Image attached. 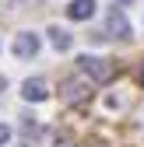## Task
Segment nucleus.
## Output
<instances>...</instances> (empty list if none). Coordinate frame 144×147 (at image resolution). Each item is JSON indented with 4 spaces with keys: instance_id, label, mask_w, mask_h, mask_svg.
Wrapping results in <instances>:
<instances>
[{
    "instance_id": "obj_5",
    "label": "nucleus",
    "mask_w": 144,
    "mask_h": 147,
    "mask_svg": "<svg viewBox=\"0 0 144 147\" xmlns=\"http://www.w3.org/2000/svg\"><path fill=\"white\" fill-rule=\"evenodd\" d=\"M92 14H95V0H70V7H67L70 21H88Z\"/></svg>"
},
{
    "instance_id": "obj_10",
    "label": "nucleus",
    "mask_w": 144,
    "mask_h": 147,
    "mask_svg": "<svg viewBox=\"0 0 144 147\" xmlns=\"http://www.w3.org/2000/svg\"><path fill=\"white\" fill-rule=\"evenodd\" d=\"M113 4H134V0H113Z\"/></svg>"
},
{
    "instance_id": "obj_1",
    "label": "nucleus",
    "mask_w": 144,
    "mask_h": 147,
    "mask_svg": "<svg viewBox=\"0 0 144 147\" xmlns=\"http://www.w3.org/2000/svg\"><path fill=\"white\" fill-rule=\"evenodd\" d=\"M77 67H81V74H88L95 84H109L113 81V74H116V67L109 63V60H102V56H77Z\"/></svg>"
},
{
    "instance_id": "obj_8",
    "label": "nucleus",
    "mask_w": 144,
    "mask_h": 147,
    "mask_svg": "<svg viewBox=\"0 0 144 147\" xmlns=\"http://www.w3.org/2000/svg\"><path fill=\"white\" fill-rule=\"evenodd\" d=\"M7 140H11V126H4V123H0V147H4Z\"/></svg>"
},
{
    "instance_id": "obj_4",
    "label": "nucleus",
    "mask_w": 144,
    "mask_h": 147,
    "mask_svg": "<svg viewBox=\"0 0 144 147\" xmlns=\"http://www.w3.org/2000/svg\"><path fill=\"white\" fill-rule=\"evenodd\" d=\"M21 98H25V102H46V98H49V84H46L42 77H28V81L21 84Z\"/></svg>"
},
{
    "instance_id": "obj_7",
    "label": "nucleus",
    "mask_w": 144,
    "mask_h": 147,
    "mask_svg": "<svg viewBox=\"0 0 144 147\" xmlns=\"http://www.w3.org/2000/svg\"><path fill=\"white\" fill-rule=\"evenodd\" d=\"M88 95H92V91H88V84H81V81H67L63 84V98L74 105V102H84Z\"/></svg>"
},
{
    "instance_id": "obj_11",
    "label": "nucleus",
    "mask_w": 144,
    "mask_h": 147,
    "mask_svg": "<svg viewBox=\"0 0 144 147\" xmlns=\"http://www.w3.org/2000/svg\"><path fill=\"white\" fill-rule=\"evenodd\" d=\"M141 84H144V67H141Z\"/></svg>"
},
{
    "instance_id": "obj_2",
    "label": "nucleus",
    "mask_w": 144,
    "mask_h": 147,
    "mask_svg": "<svg viewBox=\"0 0 144 147\" xmlns=\"http://www.w3.org/2000/svg\"><path fill=\"white\" fill-rule=\"evenodd\" d=\"M11 53H14L18 60H32L35 53H39V35H35V32H21V35H14Z\"/></svg>"
},
{
    "instance_id": "obj_9",
    "label": "nucleus",
    "mask_w": 144,
    "mask_h": 147,
    "mask_svg": "<svg viewBox=\"0 0 144 147\" xmlns=\"http://www.w3.org/2000/svg\"><path fill=\"white\" fill-rule=\"evenodd\" d=\"M4 91H7V81H4V77H0V98H4Z\"/></svg>"
},
{
    "instance_id": "obj_3",
    "label": "nucleus",
    "mask_w": 144,
    "mask_h": 147,
    "mask_svg": "<svg viewBox=\"0 0 144 147\" xmlns=\"http://www.w3.org/2000/svg\"><path fill=\"white\" fill-rule=\"evenodd\" d=\"M105 32H109L113 39H130V21H127V14L120 7H113L105 14Z\"/></svg>"
},
{
    "instance_id": "obj_6",
    "label": "nucleus",
    "mask_w": 144,
    "mask_h": 147,
    "mask_svg": "<svg viewBox=\"0 0 144 147\" xmlns=\"http://www.w3.org/2000/svg\"><path fill=\"white\" fill-rule=\"evenodd\" d=\"M46 35H49V42H53V49H60V53H67L70 46H74V35H70L67 28H56V25H53V28H49Z\"/></svg>"
}]
</instances>
